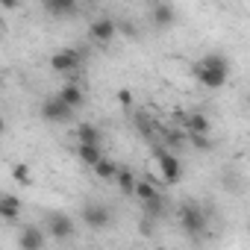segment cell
Listing matches in <instances>:
<instances>
[{
	"label": "cell",
	"mask_w": 250,
	"mask_h": 250,
	"mask_svg": "<svg viewBox=\"0 0 250 250\" xmlns=\"http://www.w3.org/2000/svg\"><path fill=\"white\" fill-rule=\"evenodd\" d=\"M77 9H80L77 0H44V12L53 21H68V18L77 15Z\"/></svg>",
	"instance_id": "obj_9"
},
{
	"label": "cell",
	"mask_w": 250,
	"mask_h": 250,
	"mask_svg": "<svg viewBox=\"0 0 250 250\" xmlns=\"http://www.w3.org/2000/svg\"><path fill=\"white\" fill-rule=\"evenodd\" d=\"M186 142H188L186 130H165V145L168 147H183Z\"/></svg>",
	"instance_id": "obj_20"
},
{
	"label": "cell",
	"mask_w": 250,
	"mask_h": 250,
	"mask_svg": "<svg viewBox=\"0 0 250 250\" xmlns=\"http://www.w3.org/2000/svg\"><path fill=\"white\" fill-rule=\"evenodd\" d=\"M136 174L133 171H124V168H118V174H115V183H118V188H121V194H133V188H136Z\"/></svg>",
	"instance_id": "obj_16"
},
{
	"label": "cell",
	"mask_w": 250,
	"mask_h": 250,
	"mask_svg": "<svg viewBox=\"0 0 250 250\" xmlns=\"http://www.w3.org/2000/svg\"><path fill=\"white\" fill-rule=\"evenodd\" d=\"M18 215H21V200L12 197V194H0V221L15 224Z\"/></svg>",
	"instance_id": "obj_12"
},
{
	"label": "cell",
	"mask_w": 250,
	"mask_h": 250,
	"mask_svg": "<svg viewBox=\"0 0 250 250\" xmlns=\"http://www.w3.org/2000/svg\"><path fill=\"white\" fill-rule=\"evenodd\" d=\"M94 174H97V180H106V183H115V174H118V165L109 159V156H100L94 165Z\"/></svg>",
	"instance_id": "obj_15"
},
{
	"label": "cell",
	"mask_w": 250,
	"mask_h": 250,
	"mask_svg": "<svg viewBox=\"0 0 250 250\" xmlns=\"http://www.w3.org/2000/svg\"><path fill=\"white\" fill-rule=\"evenodd\" d=\"M150 24L156 27V30H165V27H174L177 24V12H174V6H168V3H153V9H150Z\"/></svg>",
	"instance_id": "obj_10"
},
{
	"label": "cell",
	"mask_w": 250,
	"mask_h": 250,
	"mask_svg": "<svg viewBox=\"0 0 250 250\" xmlns=\"http://www.w3.org/2000/svg\"><path fill=\"white\" fill-rule=\"evenodd\" d=\"M12 177H15V183H21V186H30V183H33V177H30V168H27L24 162L12 165Z\"/></svg>",
	"instance_id": "obj_21"
},
{
	"label": "cell",
	"mask_w": 250,
	"mask_h": 250,
	"mask_svg": "<svg viewBox=\"0 0 250 250\" xmlns=\"http://www.w3.org/2000/svg\"><path fill=\"white\" fill-rule=\"evenodd\" d=\"M21 3H24V0H0V9L15 12V9H21Z\"/></svg>",
	"instance_id": "obj_22"
},
{
	"label": "cell",
	"mask_w": 250,
	"mask_h": 250,
	"mask_svg": "<svg viewBox=\"0 0 250 250\" xmlns=\"http://www.w3.org/2000/svg\"><path fill=\"white\" fill-rule=\"evenodd\" d=\"M194 77H197V83L203 85V88H221V85H227V80H229V62H227V56L224 53H206V56H200L197 62H194Z\"/></svg>",
	"instance_id": "obj_1"
},
{
	"label": "cell",
	"mask_w": 250,
	"mask_h": 250,
	"mask_svg": "<svg viewBox=\"0 0 250 250\" xmlns=\"http://www.w3.org/2000/svg\"><path fill=\"white\" fill-rule=\"evenodd\" d=\"M44 232L39 229V227H24L21 229V238H18V247L21 250H39V247H44Z\"/></svg>",
	"instance_id": "obj_11"
},
{
	"label": "cell",
	"mask_w": 250,
	"mask_h": 250,
	"mask_svg": "<svg viewBox=\"0 0 250 250\" xmlns=\"http://www.w3.org/2000/svg\"><path fill=\"white\" fill-rule=\"evenodd\" d=\"M115 36H118V24H115L109 15L94 18V21H91V27H88V39H91L94 44H109Z\"/></svg>",
	"instance_id": "obj_6"
},
{
	"label": "cell",
	"mask_w": 250,
	"mask_h": 250,
	"mask_svg": "<svg viewBox=\"0 0 250 250\" xmlns=\"http://www.w3.org/2000/svg\"><path fill=\"white\" fill-rule=\"evenodd\" d=\"M59 97H62V100H65V103H68L74 112H77V109L85 103V91H83L77 83H68V85H62V88H59Z\"/></svg>",
	"instance_id": "obj_13"
},
{
	"label": "cell",
	"mask_w": 250,
	"mask_h": 250,
	"mask_svg": "<svg viewBox=\"0 0 250 250\" xmlns=\"http://www.w3.org/2000/svg\"><path fill=\"white\" fill-rule=\"evenodd\" d=\"M153 156H156V165H159V171H162V180L165 183H180V177H183V165H180V156L174 153V150H168V147H156L153 150Z\"/></svg>",
	"instance_id": "obj_5"
},
{
	"label": "cell",
	"mask_w": 250,
	"mask_h": 250,
	"mask_svg": "<svg viewBox=\"0 0 250 250\" xmlns=\"http://www.w3.org/2000/svg\"><path fill=\"white\" fill-rule=\"evenodd\" d=\"M39 115H42L47 124H68V121L74 118V109H71L59 94H53V97H47V100L39 106Z\"/></svg>",
	"instance_id": "obj_4"
},
{
	"label": "cell",
	"mask_w": 250,
	"mask_h": 250,
	"mask_svg": "<svg viewBox=\"0 0 250 250\" xmlns=\"http://www.w3.org/2000/svg\"><path fill=\"white\" fill-rule=\"evenodd\" d=\"M80 62H83V53H80L77 47H65V50H56V53L50 56V68H53L56 74L77 71V68H80Z\"/></svg>",
	"instance_id": "obj_7"
},
{
	"label": "cell",
	"mask_w": 250,
	"mask_h": 250,
	"mask_svg": "<svg viewBox=\"0 0 250 250\" xmlns=\"http://www.w3.org/2000/svg\"><path fill=\"white\" fill-rule=\"evenodd\" d=\"M83 224L88 227V229H109L112 227V209L106 206V203H100V200H88L85 206H83Z\"/></svg>",
	"instance_id": "obj_3"
},
{
	"label": "cell",
	"mask_w": 250,
	"mask_h": 250,
	"mask_svg": "<svg viewBox=\"0 0 250 250\" xmlns=\"http://www.w3.org/2000/svg\"><path fill=\"white\" fill-rule=\"evenodd\" d=\"M77 156H80L83 165H94L103 153H100V145H80L77 147Z\"/></svg>",
	"instance_id": "obj_19"
},
{
	"label": "cell",
	"mask_w": 250,
	"mask_h": 250,
	"mask_svg": "<svg viewBox=\"0 0 250 250\" xmlns=\"http://www.w3.org/2000/svg\"><path fill=\"white\" fill-rule=\"evenodd\" d=\"M180 227H183V232H186L191 241H200L203 232H206V227H209L206 212H203L194 200L183 203V206H180Z\"/></svg>",
	"instance_id": "obj_2"
},
{
	"label": "cell",
	"mask_w": 250,
	"mask_h": 250,
	"mask_svg": "<svg viewBox=\"0 0 250 250\" xmlns=\"http://www.w3.org/2000/svg\"><path fill=\"white\" fill-rule=\"evenodd\" d=\"M183 130H186V133H203V136H209L212 124H209V118H206L203 112H191V115H186Z\"/></svg>",
	"instance_id": "obj_14"
},
{
	"label": "cell",
	"mask_w": 250,
	"mask_h": 250,
	"mask_svg": "<svg viewBox=\"0 0 250 250\" xmlns=\"http://www.w3.org/2000/svg\"><path fill=\"white\" fill-rule=\"evenodd\" d=\"M147 3H156V0H147Z\"/></svg>",
	"instance_id": "obj_25"
},
{
	"label": "cell",
	"mask_w": 250,
	"mask_h": 250,
	"mask_svg": "<svg viewBox=\"0 0 250 250\" xmlns=\"http://www.w3.org/2000/svg\"><path fill=\"white\" fill-rule=\"evenodd\" d=\"M47 229H50V235L59 238V241H68V238H74V232H77L74 221H71L68 215H62V212H56V215L47 218Z\"/></svg>",
	"instance_id": "obj_8"
},
{
	"label": "cell",
	"mask_w": 250,
	"mask_h": 250,
	"mask_svg": "<svg viewBox=\"0 0 250 250\" xmlns=\"http://www.w3.org/2000/svg\"><path fill=\"white\" fill-rule=\"evenodd\" d=\"M77 139H80V145H100V130L94 127V124H80Z\"/></svg>",
	"instance_id": "obj_18"
},
{
	"label": "cell",
	"mask_w": 250,
	"mask_h": 250,
	"mask_svg": "<svg viewBox=\"0 0 250 250\" xmlns=\"http://www.w3.org/2000/svg\"><path fill=\"white\" fill-rule=\"evenodd\" d=\"M133 194H136V197H139V200L145 203V200H153V197H156L159 191H156V183L145 177V180H136V188H133Z\"/></svg>",
	"instance_id": "obj_17"
},
{
	"label": "cell",
	"mask_w": 250,
	"mask_h": 250,
	"mask_svg": "<svg viewBox=\"0 0 250 250\" xmlns=\"http://www.w3.org/2000/svg\"><path fill=\"white\" fill-rule=\"evenodd\" d=\"M6 133V121H3V115H0V136Z\"/></svg>",
	"instance_id": "obj_23"
},
{
	"label": "cell",
	"mask_w": 250,
	"mask_h": 250,
	"mask_svg": "<svg viewBox=\"0 0 250 250\" xmlns=\"http://www.w3.org/2000/svg\"><path fill=\"white\" fill-rule=\"evenodd\" d=\"M0 39H3V27H0Z\"/></svg>",
	"instance_id": "obj_24"
}]
</instances>
